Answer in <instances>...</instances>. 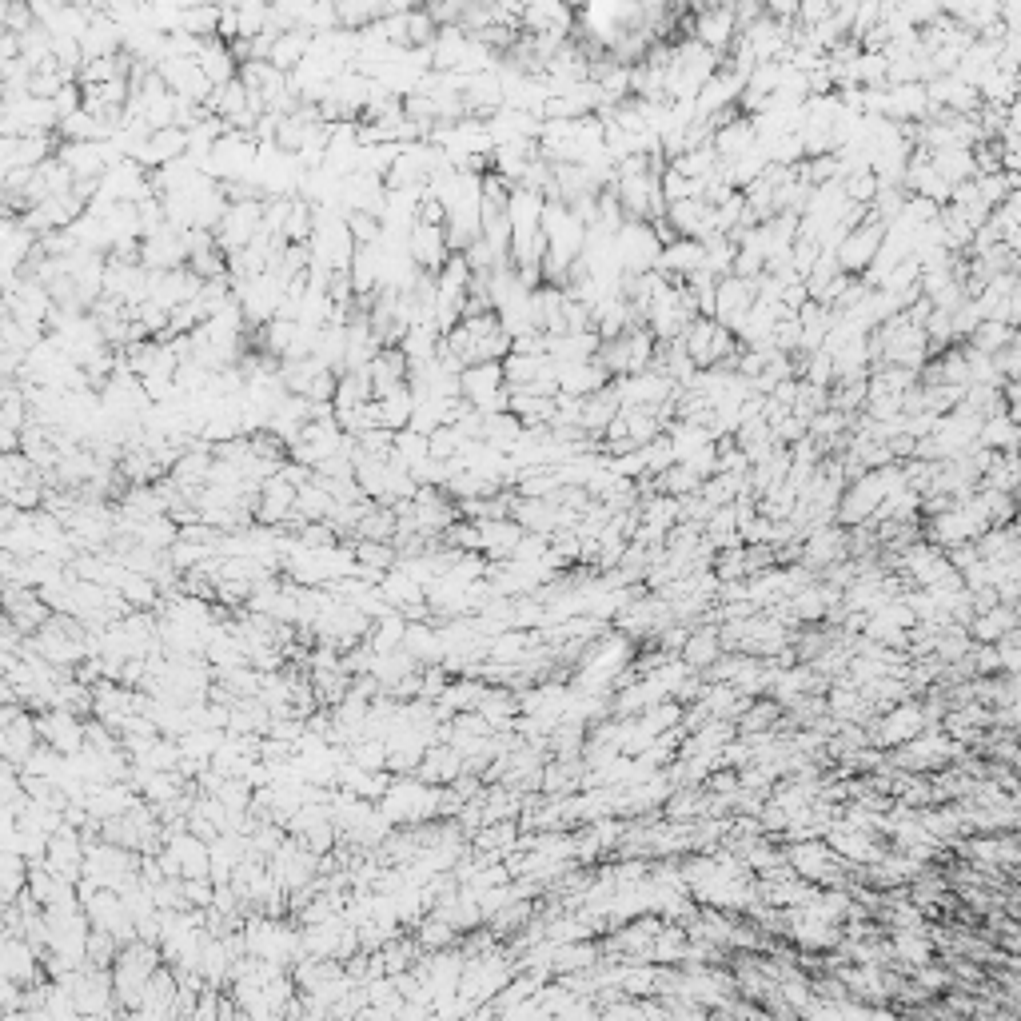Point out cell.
I'll list each match as a JSON object with an SVG mask.
<instances>
[{
	"instance_id": "1",
	"label": "cell",
	"mask_w": 1021,
	"mask_h": 1021,
	"mask_svg": "<svg viewBox=\"0 0 1021 1021\" xmlns=\"http://www.w3.org/2000/svg\"><path fill=\"white\" fill-rule=\"evenodd\" d=\"M0 978H12V982H20V986H40V982H48V974H44V954H40L28 938H20V934H4V942H0Z\"/></svg>"
},
{
	"instance_id": "2",
	"label": "cell",
	"mask_w": 1021,
	"mask_h": 1021,
	"mask_svg": "<svg viewBox=\"0 0 1021 1021\" xmlns=\"http://www.w3.org/2000/svg\"><path fill=\"white\" fill-rule=\"evenodd\" d=\"M36 726H40V738L48 746H56L60 754H76L84 750V718L64 710V706H52V710H40L36 714Z\"/></svg>"
},
{
	"instance_id": "3",
	"label": "cell",
	"mask_w": 1021,
	"mask_h": 1021,
	"mask_svg": "<svg viewBox=\"0 0 1021 1021\" xmlns=\"http://www.w3.org/2000/svg\"><path fill=\"white\" fill-rule=\"evenodd\" d=\"M463 770H467V762H463V754H459L451 742H431L415 774H419L423 782H431V786H451Z\"/></svg>"
},
{
	"instance_id": "4",
	"label": "cell",
	"mask_w": 1021,
	"mask_h": 1021,
	"mask_svg": "<svg viewBox=\"0 0 1021 1021\" xmlns=\"http://www.w3.org/2000/svg\"><path fill=\"white\" fill-rule=\"evenodd\" d=\"M523 535L527 531H523L519 519H479V539H483L487 559H511Z\"/></svg>"
},
{
	"instance_id": "5",
	"label": "cell",
	"mask_w": 1021,
	"mask_h": 1021,
	"mask_svg": "<svg viewBox=\"0 0 1021 1021\" xmlns=\"http://www.w3.org/2000/svg\"><path fill=\"white\" fill-rule=\"evenodd\" d=\"M407 627H411V619H407L403 611H391V615H383V619H375V623H371L367 647H371L375 655L399 651V647H403V639H407Z\"/></svg>"
},
{
	"instance_id": "6",
	"label": "cell",
	"mask_w": 1021,
	"mask_h": 1021,
	"mask_svg": "<svg viewBox=\"0 0 1021 1021\" xmlns=\"http://www.w3.org/2000/svg\"><path fill=\"white\" fill-rule=\"evenodd\" d=\"M136 543H144V547H152V551H168L176 539H180V523L172 519V515H152V519H144V523H136Z\"/></svg>"
},
{
	"instance_id": "7",
	"label": "cell",
	"mask_w": 1021,
	"mask_h": 1021,
	"mask_svg": "<svg viewBox=\"0 0 1021 1021\" xmlns=\"http://www.w3.org/2000/svg\"><path fill=\"white\" fill-rule=\"evenodd\" d=\"M415 942H419L427 954H431V950H447V946H455V942H459V930H455L443 914H435V910H431V914L415 926Z\"/></svg>"
},
{
	"instance_id": "8",
	"label": "cell",
	"mask_w": 1021,
	"mask_h": 1021,
	"mask_svg": "<svg viewBox=\"0 0 1021 1021\" xmlns=\"http://www.w3.org/2000/svg\"><path fill=\"white\" fill-rule=\"evenodd\" d=\"M0 890H4V902H16L28 890V858L24 854L4 850V858H0Z\"/></svg>"
},
{
	"instance_id": "9",
	"label": "cell",
	"mask_w": 1021,
	"mask_h": 1021,
	"mask_svg": "<svg viewBox=\"0 0 1021 1021\" xmlns=\"http://www.w3.org/2000/svg\"><path fill=\"white\" fill-rule=\"evenodd\" d=\"M714 651H718V643H714V635L706 631V635H694V639H690V647H686V659L698 667V663H710V659H714Z\"/></svg>"
}]
</instances>
